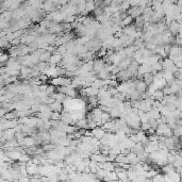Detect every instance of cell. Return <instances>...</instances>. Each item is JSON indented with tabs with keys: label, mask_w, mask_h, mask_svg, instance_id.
Returning a JSON list of instances; mask_svg holds the SVG:
<instances>
[{
	"label": "cell",
	"mask_w": 182,
	"mask_h": 182,
	"mask_svg": "<svg viewBox=\"0 0 182 182\" xmlns=\"http://www.w3.org/2000/svg\"><path fill=\"white\" fill-rule=\"evenodd\" d=\"M134 18L132 16H130V15H129V16H127L126 18H125V19H123V22H121V26H124V27H126V26H129V25H131L132 24V20H133Z\"/></svg>",
	"instance_id": "cell-3"
},
{
	"label": "cell",
	"mask_w": 182,
	"mask_h": 182,
	"mask_svg": "<svg viewBox=\"0 0 182 182\" xmlns=\"http://www.w3.org/2000/svg\"><path fill=\"white\" fill-rule=\"evenodd\" d=\"M61 117H62V114H60V112L52 111L51 119H53V120H61Z\"/></svg>",
	"instance_id": "cell-4"
},
{
	"label": "cell",
	"mask_w": 182,
	"mask_h": 182,
	"mask_svg": "<svg viewBox=\"0 0 182 182\" xmlns=\"http://www.w3.org/2000/svg\"><path fill=\"white\" fill-rule=\"evenodd\" d=\"M50 109L52 111H56V112H62L63 111V102L62 101H58V100H54L51 105H49Z\"/></svg>",
	"instance_id": "cell-2"
},
{
	"label": "cell",
	"mask_w": 182,
	"mask_h": 182,
	"mask_svg": "<svg viewBox=\"0 0 182 182\" xmlns=\"http://www.w3.org/2000/svg\"><path fill=\"white\" fill-rule=\"evenodd\" d=\"M180 145H181V146H182V135H181V136H180Z\"/></svg>",
	"instance_id": "cell-5"
},
{
	"label": "cell",
	"mask_w": 182,
	"mask_h": 182,
	"mask_svg": "<svg viewBox=\"0 0 182 182\" xmlns=\"http://www.w3.org/2000/svg\"><path fill=\"white\" fill-rule=\"evenodd\" d=\"M168 30L172 32V35H177L179 34L180 31V22H178L177 20H174L168 25Z\"/></svg>",
	"instance_id": "cell-1"
}]
</instances>
